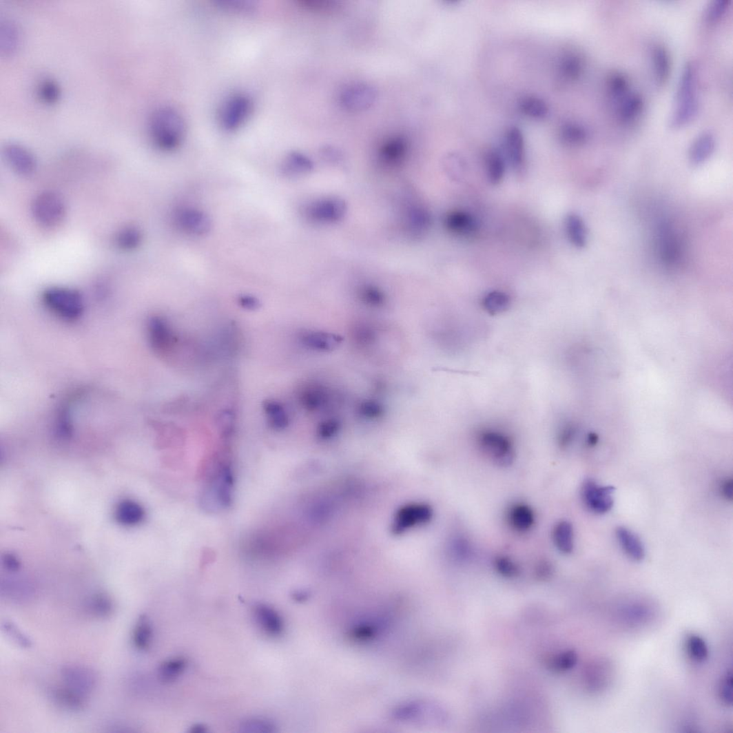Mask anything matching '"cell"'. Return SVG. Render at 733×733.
<instances>
[{
  "label": "cell",
  "mask_w": 733,
  "mask_h": 733,
  "mask_svg": "<svg viewBox=\"0 0 733 733\" xmlns=\"http://www.w3.org/2000/svg\"><path fill=\"white\" fill-rule=\"evenodd\" d=\"M344 205L338 198H328L316 201L306 209V215L317 223H333L344 214Z\"/></svg>",
  "instance_id": "obj_16"
},
{
  "label": "cell",
  "mask_w": 733,
  "mask_h": 733,
  "mask_svg": "<svg viewBox=\"0 0 733 733\" xmlns=\"http://www.w3.org/2000/svg\"><path fill=\"white\" fill-rule=\"evenodd\" d=\"M583 70L584 61L579 54L575 52L567 53L559 65V79L567 83L576 81L581 76Z\"/></svg>",
  "instance_id": "obj_29"
},
{
  "label": "cell",
  "mask_w": 733,
  "mask_h": 733,
  "mask_svg": "<svg viewBox=\"0 0 733 733\" xmlns=\"http://www.w3.org/2000/svg\"><path fill=\"white\" fill-rule=\"evenodd\" d=\"M30 209L34 222L45 229L60 226L67 215L64 198L53 191H45L37 195L32 201Z\"/></svg>",
  "instance_id": "obj_4"
},
{
  "label": "cell",
  "mask_w": 733,
  "mask_h": 733,
  "mask_svg": "<svg viewBox=\"0 0 733 733\" xmlns=\"http://www.w3.org/2000/svg\"><path fill=\"white\" fill-rule=\"evenodd\" d=\"M153 639L154 628L150 618L146 615H141L133 632L134 647L139 651H147L152 645Z\"/></svg>",
  "instance_id": "obj_27"
},
{
  "label": "cell",
  "mask_w": 733,
  "mask_h": 733,
  "mask_svg": "<svg viewBox=\"0 0 733 733\" xmlns=\"http://www.w3.org/2000/svg\"><path fill=\"white\" fill-rule=\"evenodd\" d=\"M486 172L492 185H497L503 180L506 172L504 155L497 149L489 150L485 157Z\"/></svg>",
  "instance_id": "obj_31"
},
{
  "label": "cell",
  "mask_w": 733,
  "mask_h": 733,
  "mask_svg": "<svg viewBox=\"0 0 733 733\" xmlns=\"http://www.w3.org/2000/svg\"><path fill=\"white\" fill-rule=\"evenodd\" d=\"M263 409L268 417L269 426L274 430L282 431L289 424V417L280 402L267 400L263 402Z\"/></svg>",
  "instance_id": "obj_36"
},
{
  "label": "cell",
  "mask_w": 733,
  "mask_h": 733,
  "mask_svg": "<svg viewBox=\"0 0 733 733\" xmlns=\"http://www.w3.org/2000/svg\"><path fill=\"white\" fill-rule=\"evenodd\" d=\"M240 305L247 310H256L260 307V302L258 298L251 296H242L239 298Z\"/></svg>",
  "instance_id": "obj_59"
},
{
  "label": "cell",
  "mask_w": 733,
  "mask_h": 733,
  "mask_svg": "<svg viewBox=\"0 0 733 733\" xmlns=\"http://www.w3.org/2000/svg\"><path fill=\"white\" fill-rule=\"evenodd\" d=\"M453 553L460 559H466L471 556V547L468 541L464 538H458L453 545Z\"/></svg>",
  "instance_id": "obj_55"
},
{
  "label": "cell",
  "mask_w": 733,
  "mask_h": 733,
  "mask_svg": "<svg viewBox=\"0 0 733 733\" xmlns=\"http://www.w3.org/2000/svg\"><path fill=\"white\" fill-rule=\"evenodd\" d=\"M537 572L540 577H547L552 572V566L548 562L542 561L537 568Z\"/></svg>",
  "instance_id": "obj_62"
},
{
  "label": "cell",
  "mask_w": 733,
  "mask_h": 733,
  "mask_svg": "<svg viewBox=\"0 0 733 733\" xmlns=\"http://www.w3.org/2000/svg\"><path fill=\"white\" fill-rule=\"evenodd\" d=\"M300 340L308 350L318 353L332 352L342 342V337L338 335L317 331H308L301 333Z\"/></svg>",
  "instance_id": "obj_17"
},
{
  "label": "cell",
  "mask_w": 733,
  "mask_h": 733,
  "mask_svg": "<svg viewBox=\"0 0 733 733\" xmlns=\"http://www.w3.org/2000/svg\"><path fill=\"white\" fill-rule=\"evenodd\" d=\"M142 240V232L138 227L133 225L121 228L115 238L117 247L123 251L136 250L141 245Z\"/></svg>",
  "instance_id": "obj_38"
},
{
  "label": "cell",
  "mask_w": 733,
  "mask_h": 733,
  "mask_svg": "<svg viewBox=\"0 0 733 733\" xmlns=\"http://www.w3.org/2000/svg\"><path fill=\"white\" fill-rule=\"evenodd\" d=\"M61 677L64 686L87 698L96 688L98 677L92 669L69 665L62 668Z\"/></svg>",
  "instance_id": "obj_8"
},
{
  "label": "cell",
  "mask_w": 733,
  "mask_h": 733,
  "mask_svg": "<svg viewBox=\"0 0 733 733\" xmlns=\"http://www.w3.org/2000/svg\"><path fill=\"white\" fill-rule=\"evenodd\" d=\"M355 338L358 342L362 344H371L375 339V333L371 327L361 326L355 333Z\"/></svg>",
  "instance_id": "obj_57"
},
{
  "label": "cell",
  "mask_w": 733,
  "mask_h": 733,
  "mask_svg": "<svg viewBox=\"0 0 733 733\" xmlns=\"http://www.w3.org/2000/svg\"><path fill=\"white\" fill-rule=\"evenodd\" d=\"M2 628L8 637L10 638L13 643L17 646L23 649H29L32 646L31 639L24 634L18 627L13 624L11 621H4L2 625Z\"/></svg>",
  "instance_id": "obj_46"
},
{
  "label": "cell",
  "mask_w": 733,
  "mask_h": 733,
  "mask_svg": "<svg viewBox=\"0 0 733 733\" xmlns=\"http://www.w3.org/2000/svg\"><path fill=\"white\" fill-rule=\"evenodd\" d=\"M510 303V298L505 292L493 291L484 297L483 305L491 315H497L506 311Z\"/></svg>",
  "instance_id": "obj_43"
},
{
  "label": "cell",
  "mask_w": 733,
  "mask_h": 733,
  "mask_svg": "<svg viewBox=\"0 0 733 733\" xmlns=\"http://www.w3.org/2000/svg\"><path fill=\"white\" fill-rule=\"evenodd\" d=\"M716 141L710 132H703L693 141L690 150L689 159L694 166H699L708 161L716 149Z\"/></svg>",
  "instance_id": "obj_20"
},
{
  "label": "cell",
  "mask_w": 733,
  "mask_h": 733,
  "mask_svg": "<svg viewBox=\"0 0 733 733\" xmlns=\"http://www.w3.org/2000/svg\"><path fill=\"white\" fill-rule=\"evenodd\" d=\"M508 520L513 528L519 533H526L533 526L535 517L530 506L518 504L513 506L509 510Z\"/></svg>",
  "instance_id": "obj_26"
},
{
  "label": "cell",
  "mask_w": 733,
  "mask_h": 733,
  "mask_svg": "<svg viewBox=\"0 0 733 733\" xmlns=\"http://www.w3.org/2000/svg\"><path fill=\"white\" fill-rule=\"evenodd\" d=\"M653 72L656 84L663 86L670 77L671 63L668 50L662 45H655L652 50Z\"/></svg>",
  "instance_id": "obj_25"
},
{
  "label": "cell",
  "mask_w": 733,
  "mask_h": 733,
  "mask_svg": "<svg viewBox=\"0 0 733 733\" xmlns=\"http://www.w3.org/2000/svg\"><path fill=\"white\" fill-rule=\"evenodd\" d=\"M234 473L229 464L223 463L216 469L214 478L207 491V498H209L211 505L215 507L226 508L232 502L234 486Z\"/></svg>",
  "instance_id": "obj_7"
},
{
  "label": "cell",
  "mask_w": 733,
  "mask_h": 733,
  "mask_svg": "<svg viewBox=\"0 0 733 733\" xmlns=\"http://www.w3.org/2000/svg\"><path fill=\"white\" fill-rule=\"evenodd\" d=\"M313 163L304 155L291 153L284 161L282 171L288 176H298L308 173L313 169Z\"/></svg>",
  "instance_id": "obj_40"
},
{
  "label": "cell",
  "mask_w": 733,
  "mask_h": 733,
  "mask_svg": "<svg viewBox=\"0 0 733 733\" xmlns=\"http://www.w3.org/2000/svg\"><path fill=\"white\" fill-rule=\"evenodd\" d=\"M43 300L53 314L67 321L77 320L84 313V299L81 293L74 289L48 288L43 293Z\"/></svg>",
  "instance_id": "obj_3"
},
{
  "label": "cell",
  "mask_w": 733,
  "mask_h": 733,
  "mask_svg": "<svg viewBox=\"0 0 733 733\" xmlns=\"http://www.w3.org/2000/svg\"><path fill=\"white\" fill-rule=\"evenodd\" d=\"M407 149L404 139L397 137L390 139L381 149L380 155L383 161L389 164L398 163L404 157Z\"/></svg>",
  "instance_id": "obj_42"
},
{
  "label": "cell",
  "mask_w": 733,
  "mask_h": 733,
  "mask_svg": "<svg viewBox=\"0 0 733 733\" xmlns=\"http://www.w3.org/2000/svg\"><path fill=\"white\" fill-rule=\"evenodd\" d=\"M730 0H713L705 10V21L709 23L719 21L730 7Z\"/></svg>",
  "instance_id": "obj_47"
},
{
  "label": "cell",
  "mask_w": 733,
  "mask_h": 733,
  "mask_svg": "<svg viewBox=\"0 0 733 733\" xmlns=\"http://www.w3.org/2000/svg\"><path fill=\"white\" fill-rule=\"evenodd\" d=\"M588 128L580 123L567 122L564 123L559 130V139L562 143L568 146H579L589 138Z\"/></svg>",
  "instance_id": "obj_32"
},
{
  "label": "cell",
  "mask_w": 733,
  "mask_h": 733,
  "mask_svg": "<svg viewBox=\"0 0 733 733\" xmlns=\"http://www.w3.org/2000/svg\"><path fill=\"white\" fill-rule=\"evenodd\" d=\"M222 8L233 12H251L254 6L250 2L245 1H223L220 2Z\"/></svg>",
  "instance_id": "obj_58"
},
{
  "label": "cell",
  "mask_w": 733,
  "mask_h": 733,
  "mask_svg": "<svg viewBox=\"0 0 733 733\" xmlns=\"http://www.w3.org/2000/svg\"><path fill=\"white\" fill-rule=\"evenodd\" d=\"M688 655L694 662L703 663L708 657V648L705 640L699 635H690L686 640Z\"/></svg>",
  "instance_id": "obj_44"
},
{
  "label": "cell",
  "mask_w": 733,
  "mask_h": 733,
  "mask_svg": "<svg viewBox=\"0 0 733 733\" xmlns=\"http://www.w3.org/2000/svg\"><path fill=\"white\" fill-rule=\"evenodd\" d=\"M302 406L309 411H318L324 408L329 400L327 393L318 386L304 389L300 396Z\"/></svg>",
  "instance_id": "obj_39"
},
{
  "label": "cell",
  "mask_w": 733,
  "mask_h": 733,
  "mask_svg": "<svg viewBox=\"0 0 733 733\" xmlns=\"http://www.w3.org/2000/svg\"><path fill=\"white\" fill-rule=\"evenodd\" d=\"M39 94L44 102L53 103L59 99L61 90L56 82L46 80L41 83L39 88Z\"/></svg>",
  "instance_id": "obj_50"
},
{
  "label": "cell",
  "mask_w": 733,
  "mask_h": 733,
  "mask_svg": "<svg viewBox=\"0 0 733 733\" xmlns=\"http://www.w3.org/2000/svg\"><path fill=\"white\" fill-rule=\"evenodd\" d=\"M612 486H601L593 481H586L581 488V497L586 507L597 515H606L613 507Z\"/></svg>",
  "instance_id": "obj_10"
},
{
  "label": "cell",
  "mask_w": 733,
  "mask_h": 733,
  "mask_svg": "<svg viewBox=\"0 0 733 733\" xmlns=\"http://www.w3.org/2000/svg\"><path fill=\"white\" fill-rule=\"evenodd\" d=\"M433 515L431 508L426 505H416L403 508L399 513L395 530H403L413 524L429 522Z\"/></svg>",
  "instance_id": "obj_22"
},
{
  "label": "cell",
  "mask_w": 733,
  "mask_h": 733,
  "mask_svg": "<svg viewBox=\"0 0 733 733\" xmlns=\"http://www.w3.org/2000/svg\"><path fill=\"white\" fill-rule=\"evenodd\" d=\"M174 221L181 231L195 236H205L211 228L209 216L203 211L193 207H183L176 210Z\"/></svg>",
  "instance_id": "obj_9"
},
{
  "label": "cell",
  "mask_w": 733,
  "mask_h": 733,
  "mask_svg": "<svg viewBox=\"0 0 733 733\" xmlns=\"http://www.w3.org/2000/svg\"><path fill=\"white\" fill-rule=\"evenodd\" d=\"M358 413L362 417L368 420H376L382 417L384 409L382 403L375 400H365L358 406Z\"/></svg>",
  "instance_id": "obj_48"
},
{
  "label": "cell",
  "mask_w": 733,
  "mask_h": 733,
  "mask_svg": "<svg viewBox=\"0 0 733 733\" xmlns=\"http://www.w3.org/2000/svg\"><path fill=\"white\" fill-rule=\"evenodd\" d=\"M615 106L619 119L622 123L628 124L639 117L644 109V102L639 94L630 91L628 95L618 101Z\"/></svg>",
  "instance_id": "obj_23"
},
{
  "label": "cell",
  "mask_w": 733,
  "mask_h": 733,
  "mask_svg": "<svg viewBox=\"0 0 733 733\" xmlns=\"http://www.w3.org/2000/svg\"><path fill=\"white\" fill-rule=\"evenodd\" d=\"M479 445L499 466H510L515 460V449L508 436L496 431H484L479 435Z\"/></svg>",
  "instance_id": "obj_5"
},
{
  "label": "cell",
  "mask_w": 733,
  "mask_h": 733,
  "mask_svg": "<svg viewBox=\"0 0 733 733\" xmlns=\"http://www.w3.org/2000/svg\"><path fill=\"white\" fill-rule=\"evenodd\" d=\"M553 540L560 553H572L575 547L572 525L569 522H560L554 528Z\"/></svg>",
  "instance_id": "obj_37"
},
{
  "label": "cell",
  "mask_w": 733,
  "mask_h": 733,
  "mask_svg": "<svg viewBox=\"0 0 733 733\" xmlns=\"http://www.w3.org/2000/svg\"><path fill=\"white\" fill-rule=\"evenodd\" d=\"M241 729L245 732L261 733L275 731L274 724L264 719H252L245 721Z\"/></svg>",
  "instance_id": "obj_49"
},
{
  "label": "cell",
  "mask_w": 733,
  "mask_h": 733,
  "mask_svg": "<svg viewBox=\"0 0 733 733\" xmlns=\"http://www.w3.org/2000/svg\"><path fill=\"white\" fill-rule=\"evenodd\" d=\"M362 301L371 307H380L384 302V297L378 289L373 287H366L361 291Z\"/></svg>",
  "instance_id": "obj_53"
},
{
  "label": "cell",
  "mask_w": 733,
  "mask_h": 733,
  "mask_svg": "<svg viewBox=\"0 0 733 733\" xmlns=\"http://www.w3.org/2000/svg\"><path fill=\"white\" fill-rule=\"evenodd\" d=\"M659 248L663 260L668 264H673L679 259L680 242L669 224H663L659 228Z\"/></svg>",
  "instance_id": "obj_21"
},
{
  "label": "cell",
  "mask_w": 733,
  "mask_h": 733,
  "mask_svg": "<svg viewBox=\"0 0 733 733\" xmlns=\"http://www.w3.org/2000/svg\"><path fill=\"white\" fill-rule=\"evenodd\" d=\"M732 672L730 670L722 678L719 686L720 699L726 706H732Z\"/></svg>",
  "instance_id": "obj_51"
},
{
  "label": "cell",
  "mask_w": 733,
  "mask_h": 733,
  "mask_svg": "<svg viewBox=\"0 0 733 733\" xmlns=\"http://www.w3.org/2000/svg\"><path fill=\"white\" fill-rule=\"evenodd\" d=\"M147 331L151 347L159 355L168 353L176 343V338L169 324L160 316L149 319Z\"/></svg>",
  "instance_id": "obj_12"
},
{
  "label": "cell",
  "mask_w": 733,
  "mask_h": 733,
  "mask_svg": "<svg viewBox=\"0 0 733 733\" xmlns=\"http://www.w3.org/2000/svg\"><path fill=\"white\" fill-rule=\"evenodd\" d=\"M504 149L510 166L517 173H522L526 164L525 141L519 127L512 126L504 137Z\"/></svg>",
  "instance_id": "obj_15"
},
{
  "label": "cell",
  "mask_w": 733,
  "mask_h": 733,
  "mask_svg": "<svg viewBox=\"0 0 733 733\" xmlns=\"http://www.w3.org/2000/svg\"><path fill=\"white\" fill-rule=\"evenodd\" d=\"M445 225L449 231L461 236H473L479 231L480 227L478 219L464 211L449 213L446 216Z\"/></svg>",
  "instance_id": "obj_18"
},
{
  "label": "cell",
  "mask_w": 733,
  "mask_h": 733,
  "mask_svg": "<svg viewBox=\"0 0 733 733\" xmlns=\"http://www.w3.org/2000/svg\"><path fill=\"white\" fill-rule=\"evenodd\" d=\"M497 571L506 577H514L519 574L517 564L507 557H499L495 561Z\"/></svg>",
  "instance_id": "obj_52"
},
{
  "label": "cell",
  "mask_w": 733,
  "mask_h": 733,
  "mask_svg": "<svg viewBox=\"0 0 733 733\" xmlns=\"http://www.w3.org/2000/svg\"><path fill=\"white\" fill-rule=\"evenodd\" d=\"M255 624L263 634L271 638L282 634L284 622L280 615L265 603H258L253 608Z\"/></svg>",
  "instance_id": "obj_14"
},
{
  "label": "cell",
  "mask_w": 733,
  "mask_h": 733,
  "mask_svg": "<svg viewBox=\"0 0 733 733\" xmlns=\"http://www.w3.org/2000/svg\"><path fill=\"white\" fill-rule=\"evenodd\" d=\"M565 229L568 239L577 248H583L588 240V232L582 218L576 214L566 217Z\"/></svg>",
  "instance_id": "obj_34"
},
{
  "label": "cell",
  "mask_w": 733,
  "mask_h": 733,
  "mask_svg": "<svg viewBox=\"0 0 733 733\" xmlns=\"http://www.w3.org/2000/svg\"><path fill=\"white\" fill-rule=\"evenodd\" d=\"M5 569L10 572H17L21 570V564L14 556L7 555L3 559Z\"/></svg>",
  "instance_id": "obj_60"
},
{
  "label": "cell",
  "mask_w": 733,
  "mask_h": 733,
  "mask_svg": "<svg viewBox=\"0 0 733 733\" xmlns=\"http://www.w3.org/2000/svg\"><path fill=\"white\" fill-rule=\"evenodd\" d=\"M699 111L697 94V76L694 65L687 63L683 68L678 82L674 99V107L670 119L672 128H680L688 125Z\"/></svg>",
  "instance_id": "obj_1"
},
{
  "label": "cell",
  "mask_w": 733,
  "mask_h": 733,
  "mask_svg": "<svg viewBox=\"0 0 733 733\" xmlns=\"http://www.w3.org/2000/svg\"><path fill=\"white\" fill-rule=\"evenodd\" d=\"M85 608L92 616L105 619L113 615L115 606L111 597L101 592L90 597L85 601Z\"/></svg>",
  "instance_id": "obj_30"
},
{
  "label": "cell",
  "mask_w": 733,
  "mask_h": 733,
  "mask_svg": "<svg viewBox=\"0 0 733 733\" xmlns=\"http://www.w3.org/2000/svg\"><path fill=\"white\" fill-rule=\"evenodd\" d=\"M207 727L205 725L200 724H196L192 727L191 732L194 733H203L207 731Z\"/></svg>",
  "instance_id": "obj_63"
},
{
  "label": "cell",
  "mask_w": 733,
  "mask_h": 733,
  "mask_svg": "<svg viewBox=\"0 0 733 733\" xmlns=\"http://www.w3.org/2000/svg\"><path fill=\"white\" fill-rule=\"evenodd\" d=\"M518 108L523 115L535 120L545 119L549 112L546 101L535 96L521 98L518 102Z\"/></svg>",
  "instance_id": "obj_35"
},
{
  "label": "cell",
  "mask_w": 733,
  "mask_h": 733,
  "mask_svg": "<svg viewBox=\"0 0 733 733\" xmlns=\"http://www.w3.org/2000/svg\"><path fill=\"white\" fill-rule=\"evenodd\" d=\"M617 540L623 552L634 561H643L646 557V550L643 542L630 529L619 526L616 530Z\"/></svg>",
  "instance_id": "obj_19"
},
{
  "label": "cell",
  "mask_w": 733,
  "mask_h": 733,
  "mask_svg": "<svg viewBox=\"0 0 733 733\" xmlns=\"http://www.w3.org/2000/svg\"><path fill=\"white\" fill-rule=\"evenodd\" d=\"M377 97L378 92L373 86L356 84L343 90L340 103L347 111L360 112L371 108L375 103Z\"/></svg>",
  "instance_id": "obj_11"
},
{
  "label": "cell",
  "mask_w": 733,
  "mask_h": 733,
  "mask_svg": "<svg viewBox=\"0 0 733 733\" xmlns=\"http://www.w3.org/2000/svg\"><path fill=\"white\" fill-rule=\"evenodd\" d=\"M187 663L185 659L176 657L163 662L158 667L157 674L160 682L171 684L176 682L186 671Z\"/></svg>",
  "instance_id": "obj_33"
},
{
  "label": "cell",
  "mask_w": 733,
  "mask_h": 733,
  "mask_svg": "<svg viewBox=\"0 0 733 733\" xmlns=\"http://www.w3.org/2000/svg\"><path fill=\"white\" fill-rule=\"evenodd\" d=\"M20 42V33L17 26L10 21L1 24L0 28V48L2 53L9 56L17 50Z\"/></svg>",
  "instance_id": "obj_41"
},
{
  "label": "cell",
  "mask_w": 733,
  "mask_h": 733,
  "mask_svg": "<svg viewBox=\"0 0 733 733\" xmlns=\"http://www.w3.org/2000/svg\"><path fill=\"white\" fill-rule=\"evenodd\" d=\"M3 154L11 169L21 176L32 175L37 167L33 154L23 145L16 143H7Z\"/></svg>",
  "instance_id": "obj_13"
},
{
  "label": "cell",
  "mask_w": 733,
  "mask_h": 733,
  "mask_svg": "<svg viewBox=\"0 0 733 733\" xmlns=\"http://www.w3.org/2000/svg\"><path fill=\"white\" fill-rule=\"evenodd\" d=\"M608 86L611 99L615 104L630 92L628 79L620 73H615L610 77Z\"/></svg>",
  "instance_id": "obj_45"
},
{
  "label": "cell",
  "mask_w": 733,
  "mask_h": 733,
  "mask_svg": "<svg viewBox=\"0 0 733 733\" xmlns=\"http://www.w3.org/2000/svg\"><path fill=\"white\" fill-rule=\"evenodd\" d=\"M340 422L335 418L323 421L319 427V434L322 437H329L335 435L340 429Z\"/></svg>",
  "instance_id": "obj_56"
},
{
  "label": "cell",
  "mask_w": 733,
  "mask_h": 733,
  "mask_svg": "<svg viewBox=\"0 0 733 733\" xmlns=\"http://www.w3.org/2000/svg\"><path fill=\"white\" fill-rule=\"evenodd\" d=\"M50 694L54 703L63 708L72 711L83 710L87 699L65 686L52 689Z\"/></svg>",
  "instance_id": "obj_28"
},
{
  "label": "cell",
  "mask_w": 733,
  "mask_h": 733,
  "mask_svg": "<svg viewBox=\"0 0 733 733\" xmlns=\"http://www.w3.org/2000/svg\"><path fill=\"white\" fill-rule=\"evenodd\" d=\"M732 489L733 483L731 479L725 480L721 486V493L723 497L727 500L731 502L732 500Z\"/></svg>",
  "instance_id": "obj_61"
},
{
  "label": "cell",
  "mask_w": 733,
  "mask_h": 733,
  "mask_svg": "<svg viewBox=\"0 0 733 733\" xmlns=\"http://www.w3.org/2000/svg\"><path fill=\"white\" fill-rule=\"evenodd\" d=\"M116 522L125 526H135L145 518V510L137 502L126 499L121 501L115 510Z\"/></svg>",
  "instance_id": "obj_24"
},
{
  "label": "cell",
  "mask_w": 733,
  "mask_h": 733,
  "mask_svg": "<svg viewBox=\"0 0 733 733\" xmlns=\"http://www.w3.org/2000/svg\"><path fill=\"white\" fill-rule=\"evenodd\" d=\"M149 128L154 144L165 152L177 149L186 132L185 120L175 109L169 107L156 110L151 117Z\"/></svg>",
  "instance_id": "obj_2"
},
{
  "label": "cell",
  "mask_w": 733,
  "mask_h": 733,
  "mask_svg": "<svg viewBox=\"0 0 733 733\" xmlns=\"http://www.w3.org/2000/svg\"><path fill=\"white\" fill-rule=\"evenodd\" d=\"M577 661V654L573 651H568L556 659L554 666L557 670H568L575 667Z\"/></svg>",
  "instance_id": "obj_54"
},
{
  "label": "cell",
  "mask_w": 733,
  "mask_h": 733,
  "mask_svg": "<svg viewBox=\"0 0 733 733\" xmlns=\"http://www.w3.org/2000/svg\"><path fill=\"white\" fill-rule=\"evenodd\" d=\"M252 110L251 100L245 94H234L223 104L219 114L222 126L227 132L239 130L247 121Z\"/></svg>",
  "instance_id": "obj_6"
}]
</instances>
